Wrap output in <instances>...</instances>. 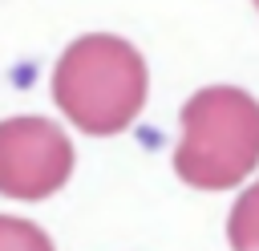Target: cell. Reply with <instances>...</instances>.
<instances>
[{"label":"cell","mask_w":259,"mask_h":251,"mask_svg":"<svg viewBox=\"0 0 259 251\" xmlns=\"http://www.w3.org/2000/svg\"><path fill=\"white\" fill-rule=\"evenodd\" d=\"M259 166V101L239 85H206L182 105L174 170L198 190L239 186Z\"/></svg>","instance_id":"2"},{"label":"cell","mask_w":259,"mask_h":251,"mask_svg":"<svg viewBox=\"0 0 259 251\" xmlns=\"http://www.w3.org/2000/svg\"><path fill=\"white\" fill-rule=\"evenodd\" d=\"M255 8H259V0H255Z\"/></svg>","instance_id":"6"},{"label":"cell","mask_w":259,"mask_h":251,"mask_svg":"<svg viewBox=\"0 0 259 251\" xmlns=\"http://www.w3.org/2000/svg\"><path fill=\"white\" fill-rule=\"evenodd\" d=\"M150 93V73L142 53L113 32L77 36L53 69L57 109L89 138L121 134L138 121Z\"/></svg>","instance_id":"1"},{"label":"cell","mask_w":259,"mask_h":251,"mask_svg":"<svg viewBox=\"0 0 259 251\" xmlns=\"http://www.w3.org/2000/svg\"><path fill=\"white\" fill-rule=\"evenodd\" d=\"M73 142L69 134L36 113L0 121V194L16 202H40L57 194L73 174Z\"/></svg>","instance_id":"3"},{"label":"cell","mask_w":259,"mask_h":251,"mask_svg":"<svg viewBox=\"0 0 259 251\" xmlns=\"http://www.w3.org/2000/svg\"><path fill=\"white\" fill-rule=\"evenodd\" d=\"M0 251H57L49 231L36 227L32 219L0 215Z\"/></svg>","instance_id":"5"},{"label":"cell","mask_w":259,"mask_h":251,"mask_svg":"<svg viewBox=\"0 0 259 251\" xmlns=\"http://www.w3.org/2000/svg\"><path fill=\"white\" fill-rule=\"evenodd\" d=\"M227 239H231V251H259V182H251L235 198L227 219Z\"/></svg>","instance_id":"4"}]
</instances>
